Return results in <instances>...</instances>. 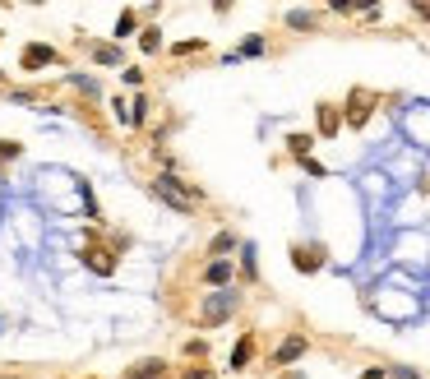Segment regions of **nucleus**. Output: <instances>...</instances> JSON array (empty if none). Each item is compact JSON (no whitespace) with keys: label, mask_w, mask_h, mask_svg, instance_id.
I'll return each mask as SVG.
<instances>
[{"label":"nucleus","mask_w":430,"mask_h":379,"mask_svg":"<svg viewBox=\"0 0 430 379\" xmlns=\"http://www.w3.org/2000/svg\"><path fill=\"white\" fill-rule=\"evenodd\" d=\"M292 264H297L301 273H315V268L324 264V250L320 246H301V250H292Z\"/></svg>","instance_id":"nucleus-1"},{"label":"nucleus","mask_w":430,"mask_h":379,"mask_svg":"<svg viewBox=\"0 0 430 379\" xmlns=\"http://www.w3.org/2000/svg\"><path fill=\"white\" fill-rule=\"evenodd\" d=\"M306 352V338H287L282 347H278V357H273V366H292V361Z\"/></svg>","instance_id":"nucleus-2"},{"label":"nucleus","mask_w":430,"mask_h":379,"mask_svg":"<svg viewBox=\"0 0 430 379\" xmlns=\"http://www.w3.org/2000/svg\"><path fill=\"white\" fill-rule=\"evenodd\" d=\"M37 65H56L51 46H28V51H23V69H37Z\"/></svg>","instance_id":"nucleus-3"},{"label":"nucleus","mask_w":430,"mask_h":379,"mask_svg":"<svg viewBox=\"0 0 430 379\" xmlns=\"http://www.w3.org/2000/svg\"><path fill=\"white\" fill-rule=\"evenodd\" d=\"M370 121V98L365 93H352V112H347V125H365Z\"/></svg>","instance_id":"nucleus-4"},{"label":"nucleus","mask_w":430,"mask_h":379,"mask_svg":"<svg viewBox=\"0 0 430 379\" xmlns=\"http://www.w3.org/2000/svg\"><path fill=\"white\" fill-rule=\"evenodd\" d=\"M250 352H254V338H241V343H236V352H232V370H245V366H250Z\"/></svg>","instance_id":"nucleus-5"},{"label":"nucleus","mask_w":430,"mask_h":379,"mask_svg":"<svg viewBox=\"0 0 430 379\" xmlns=\"http://www.w3.org/2000/svg\"><path fill=\"white\" fill-rule=\"evenodd\" d=\"M157 375H162V361H143V366L130 370V379H157Z\"/></svg>","instance_id":"nucleus-6"},{"label":"nucleus","mask_w":430,"mask_h":379,"mask_svg":"<svg viewBox=\"0 0 430 379\" xmlns=\"http://www.w3.org/2000/svg\"><path fill=\"white\" fill-rule=\"evenodd\" d=\"M287 144H292V153H297L301 162H306V153H310V144H315V139H310V134H292Z\"/></svg>","instance_id":"nucleus-7"},{"label":"nucleus","mask_w":430,"mask_h":379,"mask_svg":"<svg viewBox=\"0 0 430 379\" xmlns=\"http://www.w3.org/2000/svg\"><path fill=\"white\" fill-rule=\"evenodd\" d=\"M227 278H232V264H227V259L209 264V282H227Z\"/></svg>","instance_id":"nucleus-8"},{"label":"nucleus","mask_w":430,"mask_h":379,"mask_svg":"<svg viewBox=\"0 0 430 379\" xmlns=\"http://www.w3.org/2000/svg\"><path fill=\"white\" fill-rule=\"evenodd\" d=\"M320 130H324V134L338 130V112H333V107H320Z\"/></svg>","instance_id":"nucleus-9"},{"label":"nucleus","mask_w":430,"mask_h":379,"mask_svg":"<svg viewBox=\"0 0 430 379\" xmlns=\"http://www.w3.org/2000/svg\"><path fill=\"white\" fill-rule=\"evenodd\" d=\"M139 42H143V51H157V46H162V37H157V28H143Z\"/></svg>","instance_id":"nucleus-10"},{"label":"nucleus","mask_w":430,"mask_h":379,"mask_svg":"<svg viewBox=\"0 0 430 379\" xmlns=\"http://www.w3.org/2000/svg\"><path fill=\"white\" fill-rule=\"evenodd\" d=\"M130 33H134V14L125 10V14H121V23H116V37H130Z\"/></svg>","instance_id":"nucleus-11"},{"label":"nucleus","mask_w":430,"mask_h":379,"mask_svg":"<svg viewBox=\"0 0 430 379\" xmlns=\"http://www.w3.org/2000/svg\"><path fill=\"white\" fill-rule=\"evenodd\" d=\"M23 148L19 144H10V139H0V162H10V157H19Z\"/></svg>","instance_id":"nucleus-12"},{"label":"nucleus","mask_w":430,"mask_h":379,"mask_svg":"<svg viewBox=\"0 0 430 379\" xmlns=\"http://www.w3.org/2000/svg\"><path fill=\"white\" fill-rule=\"evenodd\" d=\"M259 51H264V37H250V42L241 46V56H259Z\"/></svg>","instance_id":"nucleus-13"},{"label":"nucleus","mask_w":430,"mask_h":379,"mask_svg":"<svg viewBox=\"0 0 430 379\" xmlns=\"http://www.w3.org/2000/svg\"><path fill=\"white\" fill-rule=\"evenodd\" d=\"M232 246H236V241H232V236H227V232H222L218 241H213V255H222V250H232Z\"/></svg>","instance_id":"nucleus-14"},{"label":"nucleus","mask_w":430,"mask_h":379,"mask_svg":"<svg viewBox=\"0 0 430 379\" xmlns=\"http://www.w3.org/2000/svg\"><path fill=\"white\" fill-rule=\"evenodd\" d=\"M98 60H107V65H116V60H121V56H116V46H98Z\"/></svg>","instance_id":"nucleus-15"},{"label":"nucleus","mask_w":430,"mask_h":379,"mask_svg":"<svg viewBox=\"0 0 430 379\" xmlns=\"http://www.w3.org/2000/svg\"><path fill=\"white\" fill-rule=\"evenodd\" d=\"M190 379H213V375H209V370H190Z\"/></svg>","instance_id":"nucleus-16"}]
</instances>
